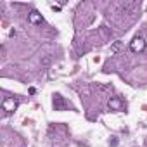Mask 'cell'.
Wrapping results in <instances>:
<instances>
[{
    "mask_svg": "<svg viewBox=\"0 0 147 147\" xmlns=\"http://www.w3.org/2000/svg\"><path fill=\"white\" fill-rule=\"evenodd\" d=\"M130 50L135 52V54H140L145 50V40L142 36H135L131 42H130Z\"/></svg>",
    "mask_w": 147,
    "mask_h": 147,
    "instance_id": "2",
    "label": "cell"
},
{
    "mask_svg": "<svg viewBox=\"0 0 147 147\" xmlns=\"http://www.w3.org/2000/svg\"><path fill=\"white\" fill-rule=\"evenodd\" d=\"M109 109L111 111H121L123 109V102L119 97H111L109 99Z\"/></svg>",
    "mask_w": 147,
    "mask_h": 147,
    "instance_id": "4",
    "label": "cell"
},
{
    "mask_svg": "<svg viewBox=\"0 0 147 147\" xmlns=\"http://www.w3.org/2000/svg\"><path fill=\"white\" fill-rule=\"evenodd\" d=\"M119 47H121V42H114V45L111 47V54H116L119 50Z\"/></svg>",
    "mask_w": 147,
    "mask_h": 147,
    "instance_id": "6",
    "label": "cell"
},
{
    "mask_svg": "<svg viewBox=\"0 0 147 147\" xmlns=\"http://www.w3.org/2000/svg\"><path fill=\"white\" fill-rule=\"evenodd\" d=\"M18 106H19V100L14 99V97H4V100H2V111H4L5 114L14 113V111L18 109Z\"/></svg>",
    "mask_w": 147,
    "mask_h": 147,
    "instance_id": "1",
    "label": "cell"
},
{
    "mask_svg": "<svg viewBox=\"0 0 147 147\" xmlns=\"http://www.w3.org/2000/svg\"><path fill=\"white\" fill-rule=\"evenodd\" d=\"M28 23L33 24V26H38V24L43 23V16H42L38 11H31V12L28 14Z\"/></svg>",
    "mask_w": 147,
    "mask_h": 147,
    "instance_id": "3",
    "label": "cell"
},
{
    "mask_svg": "<svg viewBox=\"0 0 147 147\" xmlns=\"http://www.w3.org/2000/svg\"><path fill=\"white\" fill-rule=\"evenodd\" d=\"M54 107H55L57 111H62V109L66 107V102H64V99H62L61 95H54Z\"/></svg>",
    "mask_w": 147,
    "mask_h": 147,
    "instance_id": "5",
    "label": "cell"
}]
</instances>
